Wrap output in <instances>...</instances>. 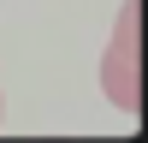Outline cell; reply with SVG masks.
<instances>
[{
  "label": "cell",
  "instance_id": "obj_1",
  "mask_svg": "<svg viewBox=\"0 0 148 143\" xmlns=\"http://www.w3.org/2000/svg\"><path fill=\"white\" fill-rule=\"evenodd\" d=\"M101 95L119 113L142 119V0H125L113 24V42L101 54Z\"/></svg>",
  "mask_w": 148,
  "mask_h": 143
}]
</instances>
